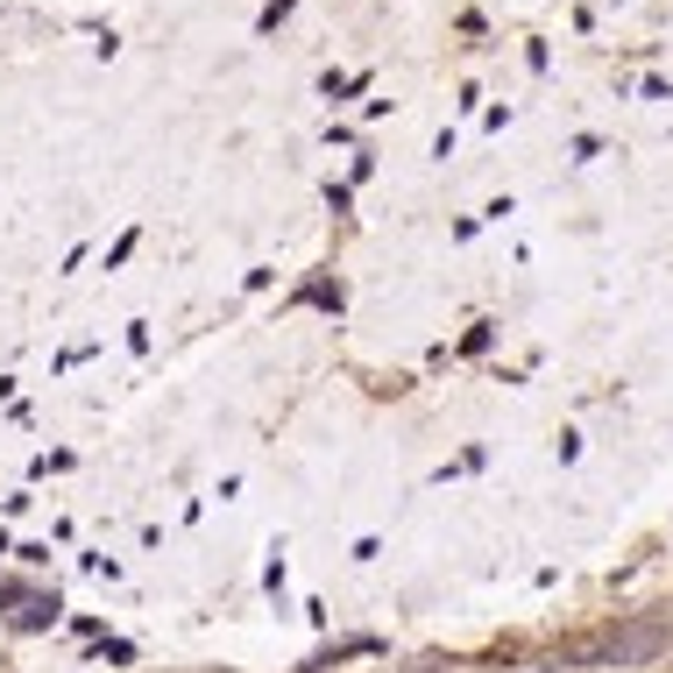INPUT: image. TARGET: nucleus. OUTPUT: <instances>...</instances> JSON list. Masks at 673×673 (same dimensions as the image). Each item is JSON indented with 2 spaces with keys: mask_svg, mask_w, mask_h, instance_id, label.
<instances>
[{
  "mask_svg": "<svg viewBox=\"0 0 673 673\" xmlns=\"http://www.w3.org/2000/svg\"><path fill=\"white\" fill-rule=\"evenodd\" d=\"M666 645V624H631L617 631V639H603V645H588V652H574V660H603V666H631V660H652V652Z\"/></svg>",
  "mask_w": 673,
  "mask_h": 673,
  "instance_id": "1",
  "label": "nucleus"
}]
</instances>
